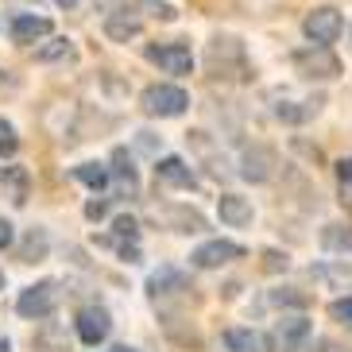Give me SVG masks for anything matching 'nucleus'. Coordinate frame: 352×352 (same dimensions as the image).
<instances>
[{"label":"nucleus","mask_w":352,"mask_h":352,"mask_svg":"<svg viewBox=\"0 0 352 352\" xmlns=\"http://www.w3.org/2000/svg\"><path fill=\"white\" fill-rule=\"evenodd\" d=\"M186 89H178V85H147L144 97H140V109H144L147 116H182L186 113Z\"/></svg>","instance_id":"1"},{"label":"nucleus","mask_w":352,"mask_h":352,"mask_svg":"<svg viewBox=\"0 0 352 352\" xmlns=\"http://www.w3.org/2000/svg\"><path fill=\"white\" fill-rule=\"evenodd\" d=\"M302 32H306V39L314 43V47H329V43H337L341 39V32H344V20H341V12L337 8H314L306 20H302Z\"/></svg>","instance_id":"2"},{"label":"nucleus","mask_w":352,"mask_h":352,"mask_svg":"<svg viewBox=\"0 0 352 352\" xmlns=\"http://www.w3.org/2000/svg\"><path fill=\"white\" fill-rule=\"evenodd\" d=\"M294 70L302 78H318V82H329L341 74V58L329 51V47H310V51H298L294 54Z\"/></svg>","instance_id":"3"},{"label":"nucleus","mask_w":352,"mask_h":352,"mask_svg":"<svg viewBox=\"0 0 352 352\" xmlns=\"http://www.w3.org/2000/svg\"><path fill=\"white\" fill-rule=\"evenodd\" d=\"M16 310L32 321L51 318V314L58 310V287H54V283H35V287H28L20 294V302H16Z\"/></svg>","instance_id":"4"},{"label":"nucleus","mask_w":352,"mask_h":352,"mask_svg":"<svg viewBox=\"0 0 352 352\" xmlns=\"http://www.w3.org/2000/svg\"><path fill=\"white\" fill-rule=\"evenodd\" d=\"M240 256H244V248L232 244V240H209V244L194 248L190 263L201 267V271H213V267H225V263H232V259H240Z\"/></svg>","instance_id":"5"},{"label":"nucleus","mask_w":352,"mask_h":352,"mask_svg":"<svg viewBox=\"0 0 352 352\" xmlns=\"http://www.w3.org/2000/svg\"><path fill=\"white\" fill-rule=\"evenodd\" d=\"M147 58L155 66H163L166 74H190L194 70V54H190L186 43H159V47H147Z\"/></svg>","instance_id":"6"},{"label":"nucleus","mask_w":352,"mask_h":352,"mask_svg":"<svg viewBox=\"0 0 352 352\" xmlns=\"http://www.w3.org/2000/svg\"><path fill=\"white\" fill-rule=\"evenodd\" d=\"M109 329H113V318H109L104 306H85V310L78 314V337H82L85 344H101L104 337H109Z\"/></svg>","instance_id":"7"},{"label":"nucleus","mask_w":352,"mask_h":352,"mask_svg":"<svg viewBox=\"0 0 352 352\" xmlns=\"http://www.w3.org/2000/svg\"><path fill=\"white\" fill-rule=\"evenodd\" d=\"M12 43H20V47H28V43H39L51 35V20L47 16H35V12H23V16H16L12 20Z\"/></svg>","instance_id":"8"},{"label":"nucleus","mask_w":352,"mask_h":352,"mask_svg":"<svg viewBox=\"0 0 352 352\" xmlns=\"http://www.w3.org/2000/svg\"><path fill=\"white\" fill-rule=\"evenodd\" d=\"M240 175L248 178V182H267L275 175V151H267V147H248L244 159H240Z\"/></svg>","instance_id":"9"},{"label":"nucleus","mask_w":352,"mask_h":352,"mask_svg":"<svg viewBox=\"0 0 352 352\" xmlns=\"http://www.w3.org/2000/svg\"><path fill=\"white\" fill-rule=\"evenodd\" d=\"M155 175L163 178L166 186H178V190H194V186H197V175H194V166H190L186 159H178V155H166V159H159Z\"/></svg>","instance_id":"10"},{"label":"nucleus","mask_w":352,"mask_h":352,"mask_svg":"<svg viewBox=\"0 0 352 352\" xmlns=\"http://www.w3.org/2000/svg\"><path fill=\"white\" fill-rule=\"evenodd\" d=\"M140 16L135 12H128V8H116V12H109V20H104V35L113 43H128V39H135L140 35Z\"/></svg>","instance_id":"11"},{"label":"nucleus","mask_w":352,"mask_h":352,"mask_svg":"<svg viewBox=\"0 0 352 352\" xmlns=\"http://www.w3.org/2000/svg\"><path fill=\"white\" fill-rule=\"evenodd\" d=\"M217 213H221V221L232 225V228L252 225V201H248V197H240V194H221Z\"/></svg>","instance_id":"12"},{"label":"nucleus","mask_w":352,"mask_h":352,"mask_svg":"<svg viewBox=\"0 0 352 352\" xmlns=\"http://www.w3.org/2000/svg\"><path fill=\"white\" fill-rule=\"evenodd\" d=\"M0 186H4V197H8L12 206H23V201H28V194H32V175H28L23 166H4Z\"/></svg>","instance_id":"13"},{"label":"nucleus","mask_w":352,"mask_h":352,"mask_svg":"<svg viewBox=\"0 0 352 352\" xmlns=\"http://www.w3.org/2000/svg\"><path fill=\"white\" fill-rule=\"evenodd\" d=\"M147 290H151V298H159V294H175V290H190V279L182 275V271L175 267H159L151 279H147Z\"/></svg>","instance_id":"14"},{"label":"nucleus","mask_w":352,"mask_h":352,"mask_svg":"<svg viewBox=\"0 0 352 352\" xmlns=\"http://www.w3.org/2000/svg\"><path fill=\"white\" fill-rule=\"evenodd\" d=\"M225 349L228 352H267V337H259L256 329H228Z\"/></svg>","instance_id":"15"},{"label":"nucleus","mask_w":352,"mask_h":352,"mask_svg":"<svg viewBox=\"0 0 352 352\" xmlns=\"http://www.w3.org/2000/svg\"><path fill=\"white\" fill-rule=\"evenodd\" d=\"M275 333H279V341L287 344V349H294V344H302L310 337V321L302 318V314H294V318H283Z\"/></svg>","instance_id":"16"},{"label":"nucleus","mask_w":352,"mask_h":352,"mask_svg":"<svg viewBox=\"0 0 352 352\" xmlns=\"http://www.w3.org/2000/svg\"><path fill=\"white\" fill-rule=\"evenodd\" d=\"M113 175L120 178V186L128 190V194H135V186H140V178H135V166L132 159H128L124 147H116V155H113Z\"/></svg>","instance_id":"17"},{"label":"nucleus","mask_w":352,"mask_h":352,"mask_svg":"<svg viewBox=\"0 0 352 352\" xmlns=\"http://www.w3.org/2000/svg\"><path fill=\"white\" fill-rule=\"evenodd\" d=\"M74 175H78V182H85L89 190H104V186H109V166H101V163H82Z\"/></svg>","instance_id":"18"},{"label":"nucleus","mask_w":352,"mask_h":352,"mask_svg":"<svg viewBox=\"0 0 352 352\" xmlns=\"http://www.w3.org/2000/svg\"><path fill=\"white\" fill-rule=\"evenodd\" d=\"M70 54H74L70 39H51V43H43L39 51H35V58H39V63H63V58H70Z\"/></svg>","instance_id":"19"},{"label":"nucleus","mask_w":352,"mask_h":352,"mask_svg":"<svg viewBox=\"0 0 352 352\" xmlns=\"http://www.w3.org/2000/svg\"><path fill=\"white\" fill-rule=\"evenodd\" d=\"M318 109H321V101H306L302 109H294V104H279V109H275V116H279V120H287V124H302V120H310Z\"/></svg>","instance_id":"20"},{"label":"nucleus","mask_w":352,"mask_h":352,"mask_svg":"<svg viewBox=\"0 0 352 352\" xmlns=\"http://www.w3.org/2000/svg\"><path fill=\"white\" fill-rule=\"evenodd\" d=\"M113 228H116V244H135L140 240V225L132 217H116Z\"/></svg>","instance_id":"21"},{"label":"nucleus","mask_w":352,"mask_h":352,"mask_svg":"<svg viewBox=\"0 0 352 352\" xmlns=\"http://www.w3.org/2000/svg\"><path fill=\"white\" fill-rule=\"evenodd\" d=\"M325 248H349L352 252V232L344 225H329L325 228Z\"/></svg>","instance_id":"22"},{"label":"nucleus","mask_w":352,"mask_h":352,"mask_svg":"<svg viewBox=\"0 0 352 352\" xmlns=\"http://www.w3.org/2000/svg\"><path fill=\"white\" fill-rule=\"evenodd\" d=\"M16 147H20V135H16V128H12L8 120H0V155H4V159L16 155Z\"/></svg>","instance_id":"23"},{"label":"nucleus","mask_w":352,"mask_h":352,"mask_svg":"<svg viewBox=\"0 0 352 352\" xmlns=\"http://www.w3.org/2000/svg\"><path fill=\"white\" fill-rule=\"evenodd\" d=\"M271 302H275V306H306V294H298V290L294 287H283V290H271Z\"/></svg>","instance_id":"24"},{"label":"nucleus","mask_w":352,"mask_h":352,"mask_svg":"<svg viewBox=\"0 0 352 352\" xmlns=\"http://www.w3.org/2000/svg\"><path fill=\"white\" fill-rule=\"evenodd\" d=\"M329 314H333V321H341L344 329H352V298H337L329 306Z\"/></svg>","instance_id":"25"},{"label":"nucleus","mask_w":352,"mask_h":352,"mask_svg":"<svg viewBox=\"0 0 352 352\" xmlns=\"http://www.w3.org/2000/svg\"><path fill=\"white\" fill-rule=\"evenodd\" d=\"M287 271V256H279V252H263V271Z\"/></svg>","instance_id":"26"},{"label":"nucleus","mask_w":352,"mask_h":352,"mask_svg":"<svg viewBox=\"0 0 352 352\" xmlns=\"http://www.w3.org/2000/svg\"><path fill=\"white\" fill-rule=\"evenodd\" d=\"M144 4H147V8H155L159 20H175V16H178V12L170 8V4H163V0H144Z\"/></svg>","instance_id":"27"},{"label":"nucleus","mask_w":352,"mask_h":352,"mask_svg":"<svg viewBox=\"0 0 352 352\" xmlns=\"http://www.w3.org/2000/svg\"><path fill=\"white\" fill-rule=\"evenodd\" d=\"M337 178H341V186H352V155L337 163Z\"/></svg>","instance_id":"28"},{"label":"nucleus","mask_w":352,"mask_h":352,"mask_svg":"<svg viewBox=\"0 0 352 352\" xmlns=\"http://www.w3.org/2000/svg\"><path fill=\"white\" fill-rule=\"evenodd\" d=\"M12 236H16V228H12V221H4V217H0V252H4V248L12 244Z\"/></svg>","instance_id":"29"},{"label":"nucleus","mask_w":352,"mask_h":352,"mask_svg":"<svg viewBox=\"0 0 352 352\" xmlns=\"http://www.w3.org/2000/svg\"><path fill=\"white\" fill-rule=\"evenodd\" d=\"M104 213H109V201H89V206H85V217H89V221L104 217Z\"/></svg>","instance_id":"30"},{"label":"nucleus","mask_w":352,"mask_h":352,"mask_svg":"<svg viewBox=\"0 0 352 352\" xmlns=\"http://www.w3.org/2000/svg\"><path fill=\"white\" fill-rule=\"evenodd\" d=\"M318 275H321V279H333V271H325V267H318ZM337 279H352V271H349V267L337 271Z\"/></svg>","instance_id":"31"},{"label":"nucleus","mask_w":352,"mask_h":352,"mask_svg":"<svg viewBox=\"0 0 352 352\" xmlns=\"http://www.w3.org/2000/svg\"><path fill=\"white\" fill-rule=\"evenodd\" d=\"M54 4H58V8H74V4H78V0H54Z\"/></svg>","instance_id":"32"},{"label":"nucleus","mask_w":352,"mask_h":352,"mask_svg":"<svg viewBox=\"0 0 352 352\" xmlns=\"http://www.w3.org/2000/svg\"><path fill=\"white\" fill-rule=\"evenodd\" d=\"M113 352H135V349H128V344H116V349Z\"/></svg>","instance_id":"33"},{"label":"nucleus","mask_w":352,"mask_h":352,"mask_svg":"<svg viewBox=\"0 0 352 352\" xmlns=\"http://www.w3.org/2000/svg\"><path fill=\"white\" fill-rule=\"evenodd\" d=\"M0 290H4V275H0Z\"/></svg>","instance_id":"34"}]
</instances>
